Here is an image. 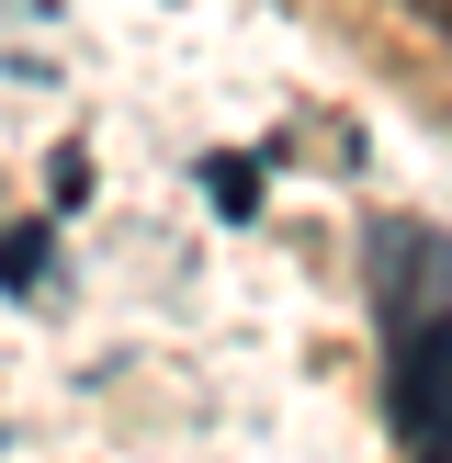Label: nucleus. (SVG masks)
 I'll return each mask as SVG.
<instances>
[{
  "mask_svg": "<svg viewBox=\"0 0 452 463\" xmlns=\"http://www.w3.org/2000/svg\"><path fill=\"white\" fill-rule=\"evenodd\" d=\"M396 419L429 430V441H452V317L407 339V362H396Z\"/></svg>",
  "mask_w": 452,
  "mask_h": 463,
  "instance_id": "1",
  "label": "nucleus"
},
{
  "mask_svg": "<svg viewBox=\"0 0 452 463\" xmlns=\"http://www.w3.org/2000/svg\"><path fill=\"white\" fill-rule=\"evenodd\" d=\"M407 12H419V23H429V34H441V45H452V0H407Z\"/></svg>",
  "mask_w": 452,
  "mask_h": 463,
  "instance_id": "2",
  "label": "nucleus"
},
{
  "mask_svg": "<svg viewBox=\"0 0 452 463\" xmlns=\"http://www.w3.org/2000/svg\"><path fill=\"white\" fill-rule=\"evenodd\" d=\"M441 463H452V452H441Z\"/></svg>",
  "mask_w": 452,
  "mask_h": 463,
  "instance_id": "3",
  "label": "nucleus"
}]
</instances>
